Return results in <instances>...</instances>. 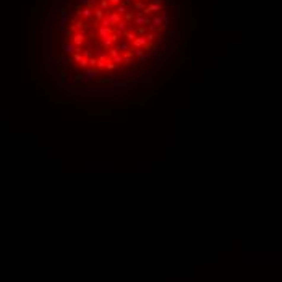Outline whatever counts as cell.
<instances>
[{"label": "cell", "instance_id": "cell-3", "mask_svg": "<svg viewBox=\"0 0 282 282\" xmlns=\"http://www.w3.org/2000/svg\"><path fill=\"white\" fill-rule=\"evenodd\" d=\"M159 83H154L151 78H148L146 81L140 83V96H151L156 89H159Z\"/></svg>", "mask_w": 282, "mask_h": 282}, {"label": "cell", "instance_id": "cell-46", "mask_svg": "<svg viewBox=\"0 0 282 282\" xmlns=\"http://www.w3.org/2000/svg\"><path fill=\"white\" fill-rule=\"evenodd\" d=\"M80 8H83V7H89V0H80Z\"/></svg>", "mask_w": 282, "mask_h": 282}, {"label": "cell", "instance_id": "cell-8", "mask_svg": "<svg viewBox=\"0 0 282 282\" xmlns=\"http://www.w3.org/2000/svg\"><path fill=\"white\" fill-rule=\"evenodd\" d=\"M68 25V10L67 8H62L60 10V15H58V33H62Z\"/></svg>", "mask_w": 282, "mask_h": 282}, {"label": "cell", "instance_id": "cell-48", "mask_svg": "<svg viewBox=\"0 0 282 282\" xmlns=\"http://www.w3.org/2000/svg\"><path fill=\"white\" fill-rule=\"evenodd\" d=\"M62 33H63V36L67 37V39H68V37H70V36H71V34H73V33H71L70 29H63V31H62Z\"/></svg>", "mask_w": 282, "mask_h": 282}, {"label": "cell", "instance_id": "cell-38", "mask_svg": "<svg viewBox=\"0 0 282 282\" xmlns=\"http://www.w3.org/2000/svg\"><path fill=\"white\" fill-rule=\"evenodd\" d=\"M135 33H136V36H144L146 34V26H138V29Z\"/></svg>", "mask_w": 282, "mask_h": 282}, {"label": "cell", "instance_id": "cell-36", "mask_svg": "<svg viewBox=\"0 0 282 282\" xmlns=\"http://www.w3.org/2000/svg\"><path fill=\"white\" fill-rule=\"evenodd\" d=\"M71 58H73V62H76V63H78V62H80L81 58H83V57H81V50L78 49V52H75L73 55H71Z\"/></svg>", "mask_w": 282, "mask_h": 282}, {"label": "cell", "instance_id": "cell-7", "mask_svg": "<svg viewBox=\"0 0 282 282\" xmlns=\"http://www.w3.org/2000/svg\"><path fill=\"white\" fill-rule=\"evenodd\" d=\"M105 83H109L112 88H122V89H128L126 83L123 81V76H118V75H113V73H109L107 75V80Z\"/></svg>", "mask_w": 282, "mask_h": 282}, {"label": "cell", "instance_id": "cell-25", "mask_svg": "<svg viewBox=\"0 0 282 282\" xmlns=\"http://www.w3.org/2000/svg\"><path fill=\"white\" fill-rule=\"evenodd\" d=\"M146 8L149 10L151 13H153V12L159 13L161 10H162V5H157V3H153V2H149V3H148V7H146Z\"/></svg>", "mask_w": 282, "mask_h": 282}, {"label": "cell", "instance_id": "cell-14", "mask_svg": "<svg viewBox=\"0 0 282 282\" xmlns=\"http://www.w3.org/2000/svg\"><path fill=\"white\" fill-rule=\"evenodd\" d=\"M84 42H86V36H84V34H81V33H75L73 36H71V44H73V46L81 47Z\"/></svg>", "mask_w": 282, "mask_h": 282}, {"label": "cell", "instance_id": "cell-35", "mask_svg": "<svg viewBox=\"0 0 282 282\" xmlns=\"http://www.w3.org/2000/svg\"><path fill=\"white\" fill-rule=\"evenodd\" d=\"M112 60V63L113 65H120V63H123V57H122V54L120 55H117V57H113V58H110Z\"/></svg>", "mask_w": 282, "mask_h": 282}, {"label": "cell", "instance_id": "cell-26", "mask_svg": "<svg viewBox=\"0 0 282 282\" xmlns=\"http://www.w3.org/2000/svg\"><path fill=\"white\" fill-rule=\"evenodd\" d=\"M144 52H146V49H144V47H135V50H132V57L140 58Z\"/></svg>", "mask_w": 282, "mask_h": 282}, {"label": "cell", "instance_id": "cell-56", "mask_svg": "<svg viewBox=\"0 0 282 282\" xmlns=\"http://www.w3.org/2000/svg\"><path fill=\"white\" fill-rule=\"evenodd\" d=\"M37 5H46V0H39V2H37Z\"/></svg>", "mask_w": 282, "mask_h": 282}, {"label": "cell", "instance_id": "cell-53", "mask_svg": "<svg viewBox=\"0 0 282 282\" xmlns=\"http://www.w3.org/2000/svg\"><path fill=\"white\" fill-rule=\"evenodd\" d=\"M97 2H99V0H89V7H91V8H92V7H94L96 3H97Z\"/></svg>", "mask_w": 282, "mask_h": 282}, {"label": "cell", "instance_id": "cell-4", "mask_svg": "<svg viewBox=\"0 0 282 282\" xmlns=\"http://www.w3.org/2000/svg\"><path fill=\"white\" fill-rule=\"evenodd\" d=\"M180 63V58L178 57H166L164 58V73H166V76H170L172 73H174L175 67Z\"/></svg>", "mask_w": 282, "mask_h": 282}, {"label": "cell", "instance_id": "cell-10", "mask_svg": "<svg viewBox=\"0 0 282 282\" xmlns=\"http://www.w3.org/2000/svg\"><path fill=\"white\" fill-rule=\"evenodd\" d=\"M115 49L118 50V54H126V52H130V50H132V46H130L128 41L122 39V41H118V42H117Z\"/></svg>", "mask_w": 282, "mask_h": 282}, {"label": "cell", "instance_id": "cell-55", "mask_svg": "<svg viewBox=\"0 0 282 282\" xmlns=\"http://www.w3.org/2000/svg\"><path fill=\"white\" fill-rule=\"evenodd\" d=\"M153 3H157V5H162V0H151Z\"/></svg>", "mask_w": 282, "mask_h": 282}, {"label": "cell", "instance_id": "cell-52", "mask_svg": "<svg viewBox=\"0 0 282 282\" xmlns=\"http://www.w3.org/2000/svg\"><path fill=\"white\" fill-rule=\"evenodd\" d=\"M89 113H101V109H88Z\"/></svg>", "mask_w": 282, "mask_h": 282}, {"label": "cell", "instance_id": "cell-21", "mask_svg": "<svg viewBox=\"0 0 282 282\" xmlns=\"http://www.w3.org/2000/svg\"><path fill=\"white\" fill-rule=\"evenodd\" d=\"M41 73H42V75L49 73V58H47V57L41 58Z\"/></svg>", "mask_w": 282, "mask_h": 282}, {"label": "cell", "instance_id": "cell-54", "mask_svg": "<svg viewBox=\"0 0 282 282\" xmlns=\"http://www.w3.org/2000/svg\"><path fill=\"white\" fill-rule=\"evenodd\" d=\"M118 39H120V37H117V36H115V34H113V33H112V41H113V42H117V41H118Z\"/></svg>", "mask_w": 282, "mask_h": 282}, {"label": "cell", "instance_id": "cell-19", "mask_svg": "<svg viewBox=\"0 0 282 282\" xmlns=\"http://www.w3.org/2000/svg\"><path fill=\"white\" fill-rule=\"evenodd\" d=\"M148 57H154V58H159L161 55H162V50L159 49V47H151V49H148Z\"/></svg>", "mask_w": 282, "mask_h": 282}, {"label": "cell", "instance_id": "cell-41", "mask_svg": "<svg viewBox=\"0 0 282 282\" xmlns=\"http://www.w3.org/2000/svg\"><path fill=\"white\" fill-rule=\"evenodd\" d=\"M123 37H126V41H132V42H133L135 37H136V33H126V31H125V36H123Z\"/></svg>", "mask_w": 282, "mask_h": 282}, {"label": "cell", "instance_id": "cell-51", "mask_svg": "<svg viewBox=\"0 0 282 282\" xmlns=\"http://www.w3.org/2000/svg\"><path fill=\"white\" fill-rule=\"evenodd\" d=\"M178 42L183 44V31H180V33H178Z\"/></svg>", "mask_w": 282, "mask_h": 282}, {"label": "cell", "instance_id": "cell-16", "mask_svg": "<svg viewBox=\"0 0 282 282\" xmlns=\"http://www.w3.org/2000/svg\"><path fill=\"white\" fill-rule=\"evenodd\" d=\"M112 44H113V41H112V34H109V36L102 37L101 46H102V49H104V50H109V49L112 47Z\"/></svg>", "mask_w": 282, "mask_h": 282}, {"label": "cell", "instance_id": "cell-50", "mask_svg": "<svg viewBox=\"0 0 282 282\" xmlns=\"http://www.w3.org/2000/svg\"><path fill=\"white\" fill-rule=\"evenodd\" d=\"M178 16H180V18H183V5L178 7Z\"/></svg>", "mask_w": 282, "mask_h": 282}, {"label": "cell", "instance_id": "cell-58", "mask_svg": "<svg viewBox=\"0 0 282 282\" xmlns=\"http://www.w3.org/2000/svg\"><path fill=\"white\" fill-rule=\"evenodd\" d=\"M136 2H140V0H136Z\"/></svg>", "mask_w": 282, "mask_h": 282}, {"label": "cell", "instance_id": "cell-13", "mask_svg": "<svg viewBox=\"0 0 282 282\" xmlns=\"http://www.w3.org/2000/svg\"><path fill=\"white\" fill-rule=\"evenodd\" d=\"M133 47H144V49H151V44L146 41L144 36H136L135 41H133Z\"/></svg>", "mask_w": 282, "mask_h": 282}, {"label": "cell", "instance_id": "cell-23", "mask_svg": "<svg viewBox=\"0 0 282 282\" xmlns=\"http://www.w3.org/2000/svg\"><path fill=\"white\" fill-rule=\"evenodd\" d=\"M47 28H49V20L46 16H42L41 18V39H42V34L47 31Z\"/></svg>", "mask_w": 282, "mask_h": 282}, {"label": "cell", "instance_id": "cell-15", "mask_svg": "<svg viewBox=\"0 0 282 282\" xmlns=\"http://www.w3.org/2000/svg\"><path fill=\"white\" fill-rule=\"evenodd\" d=\"M62 89H63V83H62V81H55V83L49 84V91L52 92V94H60Z\"/></svg>", "mask_w": 282, "mask_h": 282}, {"label": "cell", "instance_id": "cell-17", "mask_svg": "<svg viewBox=\"0 0 282 282\" xmlns=\"http://www.w3.org/2000/svg\"><path fill=\"white\" fill-rule=\"evenodd\" d=\"M159 16L162 18V21H164V26H162V28H167V26L170 25V15H169V12H167V10H161V12H159Z\"/></svg>", "mask_w": 282, "mask_h": 282}, {"label": "cell", "instance_id": "cell-6", "mask_svg": "<svg viewBox=\"0 0 282 282\" xmlns=\"http://www.w3.org/2000/svg\"><path fill=\"white\" fill-rule=\"evenodd\" d=\"M112 102H113V107L115 109H125L128 104H138L140 99L138 97L136 99H126V97H123V96H115V97L112 99Z\"/></svg>", "mask_w": 282, "mask_h": 282}, {"label": "cell", "instance_id": "cell-44", "mask_svg": "<svg viewBox=\"0 0 282 282\" xmlns=\"http://www.w3.org/2000/svg\"><path fill=\"white\" fill-rule=\"evenodd\" d=\"M78 65H80L83 70H84V68H88V58H81V60L78 62Z\"/></svg>", "mask_w": 282, "mask_h": 282}, {"label": "cell", "instance_id": "cell-29", "mask_svg": "<svg viewBox=\"0 0 282 282\" xmlns=\"http://www.w3.org/2000/svg\"><path fill=\"white\" fill-rule=\"evenodd\" d=\"M99 8L102 10V12H105V10H110V3H109V0H99Z\"/></svg>", "mask_w": 282, "mask_h": 282}, {"label": "cell", "instance_id": "cell-42", "mask_svg": "<svg viewBox=\"0 0 282 282\" xmlns=\"http://www.w3.org/2000/svg\"><path fill=\"white\" fill-rule=\"evenodd\" d=\"M133 7H135V10H138V12H141V10H143L144 7H146V3H144V2H141V0H140V2H136Z\"/></svg>", "mask_w": 282, "mask_h": 282}, {"label": "cell", "instance_id": "cell-37", "mask_svg": "<svg viewBox=\"0 0 282 282\" xmlns=\"http://www.w3.org/2000/svg\"><path fill=\"white\" fill-rule=\"evenodd\" d=\"M96 68H97V70H102V68H105V60H101V58H97V62H96Z\"/></svg>", "mask_w": 282, "mask_h": 282}, {"label": "cell", "instance_id": "cell-18", "mask_svg": "<svg viewBox=\"0 0 282 282\" xmlns=\"http://www.w3.org/2000/svg\"><path fill=\"white\" fill-rule=\"evenodd\" d=\"M107 16H109V21H110V26H115L117 23L122 20V16L118 15L117 12H110V13H107Z\"/></svg>", "mask_w": 282, "mask_h": 282}, {"label": "cell", "instance_id": "cell-39", "mask_svg": "<svg viewBox=\"0 0 282 282\" xmlns=\"http://www.w3.org/2000/svg\"><path fill=\"white\" fill-rule=\"evenodd\" d=\"M81 57H83V58H89V57H92L91 49H83V52H81Z\"/></svg>", "mask_w": 282, "mask_h": 282}, {"label": "cell", "instance_id": "cell-33", "mask_svg": "<svg viewBox=\"0 0 282 282\" xmlns=\"http://www.w3.org/2000/svg\"><path fill=\"white\" fill-rule=\"evenodd\" d=\"M140 73H141V70H140V68H133V70H130V73H128L130 80H132V78H136V76H140Z\"/></svg>", "mask_w": 282, "mask_h": 282}, {"label": "cell", "instance_id": "cell-27", "mask_svg": "<svg viewBox=\"0 0 282 282\" xmlns=\"http://www.w3.org/2000/svg\"><path fill=\"white\" fill-rule=\"evenodd\" d=\"M115 12L118 13L120 16H122V15H125V13L128 12V8H126V7H125V5H123V3H122V0H120V3H118V5L115 7Z\"/></svg>", "mask_w": 282, "mask_h": 282}, {"label": "cell", "instance_id": "cell-31", "mask_svg": "<svg viewBox=\"0 0 282 282\" xmlns=\"http://www.w3.org/2000/svg\"><path fill=\"white\" fill-rule=\"evenodd\" d=\"M157 36H159V33H146V34H144V37H146V41L149 44L153 42V41H156Z\"/></svg>", "mask_w": 282, "mask_h": 282}, {"label": "cell", "instance_id": "cell-43", "mask_svg": "<svg viewBox=\"0 0 282 282\" xmlns=\"http://www.w3.org/2000/svg\"><path fill=\"white\" fill-rule=\"evenodd\" d=\"M115 67H117V65H113V63H112V60H110V58H109V60H107V62H105V68H107V70H109V71H112V70H115Z\"/></svg>", "mask_w": 282, "mask_h": 282}, {"label": "cell", "instance_id": "cell-40", "mask_svg": "<svg viewBox=\"0 0 282 282\" xmlns=\"http://www.w3.org/2000/svg\"><path fill=\"white\" fill-rule=\"evenodd\" d=\"M117 55H120V54H118V50H117L115 47H110V49H109V57L113 58V57H117Z\"/></svg>", "mask_w": 282, "mask_h": 282}, {"label": "cell", "instance_id": "cell-1", "mask_svg": "<svg viewBox=\"0 0 282 282\" xmlns=\"http://www.w3.org/2000/svg\"><path fill=\"white\" fill-rule=\"evenodd\" d=\"M102 71L97 70V68H84L83 73H76L75 75V81H80L83 84H91L94 81L99 80Z\"/></svg>", "mask_w": 282, "mask_h": 282}, {"label": "cell", "instance_id": "cell-45", "mask_svg": "<svg viewBox=\"0 0 282 282\" xmlns=\"http://www.w3.org/2000/svg\"><path fill=\"white\" fill-rule=\"evenodd\" d=\"M136 60H138L140 63H144V62H148V60H149V57H148V54H146V52H144L143 55H141L140 58H136Z\"/></svg>", "mask_w": 282, "mask_h": 282}, {"label": "cell", "instance_id": "cell-47", "mask_svg": "<svg viewBox=\"0 0 282 282\" xmlns=\"http://www.w3.org/2000/svg\"><path fill=\"white\" fill-rule=\"evenodd\" d=\"M49 99L50 101H60V94H50Z\"/></svg>", "mask_w": 282, "mask_h": 282}, {"label": "cell", "instance_id": "cell-32", "mask_svg": "<svg viewBox=\"0 0 282 282\" xmlns=\"http://www.w3.org/2000/svg\"><path fill=\"white\" fill-rule=\"evenodd\" d=\"M123 16H125V20H123V21H126V23H133V20H135V15H133V12H130V10H128V12H126Z\"/></svg>", "mask_w": 282, "mask_h": 282}, {"label": "cell", "instance_id": "cell-9", "mask_svg": "<svg viewBox=\"0 0 282 282\" xmlns=\"http://www.w3.org/2000/svg\"><path fill=\"white\" fill-rule=\"evenodd\" d=\"M78 49H80V47L73 46V44H71V42H65L63 46H62V52H63V54H65V55H67V57H71V55H73L75 52H78Z\"/></svg>", "mask_w": 282, "mask_h": 282}, {"label": "cell", "instance_id": "cell-2", "mask_svg": "<svg viewBox=\"0 0 282 282\" xmlns=\"http://www.w3.org/2000/svg\"><path fill=\"white\" fill-rule=\"evenodd\" d=\"M183 12H185V16H183V25H185V31H195L196 29V20L193 18V12H191V7L190 5H183Z\"/></svg>", "mask_w": 282, "mask_h": 282}, {"label": "cell", "instance_id": "cell-11", "mask_svg": "<svg viewBox=\"0 0 282 282\" xmlns=\"http://www.w3.org/2000/svg\"><path fill=\"white\" fill-rule=\"evenodd\" d=\"M149 16H144V15H141V13H138V15H135V20H133V25L138 28V26H146V25H149Z\"/></svg>", "mask_w": 282, "mask_h": 282}, {"label": "cell", "instance_id": "cell-30", "mask_svg": "<svg viewBox=\"0 0 282 282\" xmlns=\"http://www.w3.org/2000/svg\"><path fill=\"white\" fill-rule=\"evenodd\" d=\"M126 25H128V23H126V21H123V20H120V21H118V23H117V25H115V29H117V31H122V33H125V31H126Z\"/></svg>", "mask_w": 282, "mask_h": 282}, {"label": "cell", "instance_id": "cell-49", "mask_svg": "<svg viewBox=\"0 0 282 282\" xmlns=\"http://www.w3.org/2000/svg\"><path fill=\"white\" fill-rule=\"evenodd\" d=\"M109 3H110V7H117L120 3V0H109Z\"/></svg>", "mask_w": 282, "mask_h": 282}, {"label": "cell", "instance_id": "cell-57", "mask_svg": "<svg viewBox=\"0 0 282 282\" xmlns=\"http://www.w3.org/2000/svg\"><path fill=\"white\" fill-rule=\"evenodd\" d=\"M141 2H144V3H149V2H151V0H141Z\"/></svg>", "mask_w": 282, "mask_h": 282}, {"label": "cell", "instance_id": "cell-24", "mask_svg": "<svg viewBox=\"0 0 282 282\" xmlns=\"http://www.w3.org/2000/svg\"><path fill=\"white\" fill-rule=\"evenodd\" d=\"M57 60H58V63H60V67L63 68V70L68 67V63H70V58H68L67 55H60V57H57Z\"/></svg>", "mask_w": 282, "mask_h": 282}, {"label": "cell", "instance_id": "cell-20", "mask_svg": "<svg viewBox=\"0 0 282 282\" xmlns=\"http://www.w3.org/2000/svg\"><path fill=\"white\" fill-rule=\"evenodd\" d=\"M105 15V12H102L101 8H94V12H92V18H94V23L96 25H99V21L102 20V16Z\"/></svg>", "mask_w": 282, "mask_h": 282}, {"label": "cell", "instance_id": "cell-5", "mask_svg": "<svg viewBox=\"0 0 282 282\" xmlns=\"http://www.w3.org/2000/svg\"><path fill=\"white\" fill-rule=\"evenodd\" d=\"M34 47H36V20H31V31H29V39H28V49H29V57H34Z\"/></svg>", "mask_w": 282, "mask_h": 282}, {"label": "cell", "instance_id": "cell-22", "mask_svg": "<svg viewBox=\"0 0 282 282\" xmlns=\"http://www.w3.org/2000/svg\"><path fill=\"white\" fill-rule=\"evenodd\" d=\"M97 34L101 36V39H102V37H105V36H109V34H112V28H110V26H99Z\"/></svg>", "mask_w": 282, "mask_h": 282}, {"label": "cell", "instance_id": "cell-34", "mask_svg": "<svg viewBox=\"0 0 282 282\" xmlns=\"http://www.w3.org/2000/svg\"><path fill=\"white\" fill-rule=\"evenodd\" d=\"M99 25H101V26H110V21H109V16H107V15H104V16H102V20L99 21ZM110 28H112V26H110Z\"/></svg>", "mask_w": 282, "mask_h": 282}, {"label": "cell", "instance_id": "cell-28", "mask_svg": "<svg viewBox=\"0 0 282 282\" xmlns=\"http://www.w3.org/2000/svg\"><path fill=\"white\" fill-rule=\"evenodd\" d=\"M156 41H157V44H159V49H161V50H164V49L167 47V44H166V37H164L162 34H159Z\"/></svg>", "mask_w": 282, "mask_h": 282}, {"label": "cell", "instance_id": "cell-12", "mask_svg": "<svg viewBox=\"0 0 282 282\" xmlns=\"http://www.w3.org/2000/svg\"><path fill=\"white\" fill-rule=\"evenodd\" d=\"M76 15L81 16V18L91 20V18H92V8H91V7H83V8H80V7H78V8H76Z\"/></svg>", "mask_w": 282, "mask_h": 282}]
</instances>
